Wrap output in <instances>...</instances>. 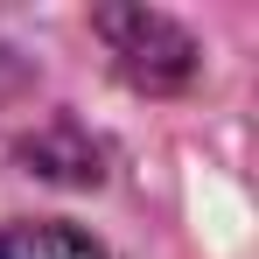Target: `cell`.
Returning <instances> with one entry per match:
<instances>
[{
  "mask_svg": "<svg viewBox=\"0 0 259 259\" xmlns=\"http://www.w3.org/2000/svg\"><path fill=\"white\" fill-rule=\"evenodd\" d=\"M98 35L112 49V63H119V77L140 91H175L189 84V70H196V49L189 35L161 21V14H147V7H112V14H98Z\"/></svg>",
  "mask_w": 259,
  "mask_h": 259,
  "instance_id": "cell-1",
  "label": "cell"
},
{
  "mask_svg": "<svg viewBox=\"0 0 259 259\" xmlns=\"http://www.w3.org/2000/svg\"><path fill=\"white\" fill-rule=\"evenodd\" d=\"M0 259H105L77 224H0Z\"/></svg>",
  "mask_w": 259,
  "mask_h": 259,
  "instance_id": "cell-2",
  "label": "cell"
}]
</instances>
